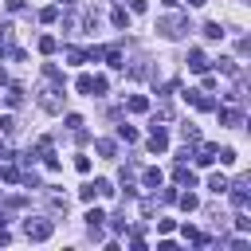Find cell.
<instances>
[{
    "instance_id": "obj_1",
    "label": "cell",
    "mask_w": 251,
    "mask_h": 251,
    "mask_svg": "<svg viewBox=\"0 0 251 251\" xmlns=\"http://www.w3.org/2000/svg\"><path fill=\"white\" fill-rule=\"evenodd\" d=\"M157 31H161L165 39H184V35L192 31V24H188V16L169 12V16H161V20H157Z\"/></svg>"
},
{
    "instance_id": "obj_2",
    "label": "cell",
    "mask_w": 251,
    "mask_h": 251,
    "mask_svg": "<svg viewBox=\"0 0 251 251\" xmlns=\"http://www.w3.org/2000/svg\"><path fill=\"white\" fill-rule=\"evenodd\" d=\"M51 231H55V224H51V220H43V216H27V220H24V235H27L31 243L51 239Z\"/></svg>"
},
{
    "instance_id": "obj_3",
    "label": "cell",
    "mask_w": 251,
    "mask_h": 251,
    "mask_svg": "<svg viewBox=\"0 0 251 251\" xmlns=\"http://www.w3.org/2000/svg\"><path fill=\"white\" fill-rule=\"evenodd\" d=\"M63 82H55V86H43L39 90V106L47 110V114H63Z\"/></svg>"
},
{
    "instance_id": "obj_4",
    "label": "cell",
    "mask_w": 251,
    "mask_h": 251,
    "mask_svg": "<svg viewBox=\"0 0 251 251\" xmlns=\"http://www.w3.org/2000/svg\"><path fill=\"white\" fill-rule=\"evenodd\" d=\"M184 102H188V106H196V110H204V114H208V110H216V98H212L208 90H188V94H184Z\"/></svg>"
},
{
    "instance_id": "obj_5",
    "label": "cell",
    "mask_w": 251,
    "mask_h": 251,
    "mask_svg": "<svg viewBox=\"0 0 251 251\" xmlns=\"http://www.w3.org/2000/svg\"><path fill=\"white\" fill-rule=\"evenodd\" d=\"M169 149V133H165V126H149V153H165Z\"/></svg>"
},
{
    "instance_id": "obj_6",
    "label": "cell",
    "mask_w": 251,
    "mask_h": 251,
    "mask_svg": "<svg viewBox=\"0 0 251 251\" xmlns=\"http://www.w3.org/2000/svg\"><path fill=\"white\" fill-rule=\"evenodd\" d=\"M173 176H176V184H180V188H196V173H192V169H188L184 161H176Z\"/></svg>"
},
{
    "instance_id": "obj_7",
    "label": "cell",
    "mask_w": 251,
    "mask_h": 251,
    "mask_svg": "<svg viewBox=\"0 0 251 251\" xmlns=\"http://www.w3.org/2000/svg\"><path fill=\"white\" fill-rule=\"evenodd\" d=\"M102 59H106V63H110L114 71H122V67H126V63H122V47H118V43H110V47H102Z\"/></svg>"
},
{
    "instance_id": "obj_8",
    "label": "cell",
    "mask_w": 251,
    "mask_h": 251,
    "mask_svg": "<svg viewBox=\"0 0 251 251\" xmlns=\"http://www.w3.org/2000/svg\"><path fill=\"white\" fill-rule=\"evenodd\" d=\"M216 110H220V106H216ZM220 122L235 129V126H243V110H235V106H227V110H220Z\"/></svg>"
},
{
    "instance_id": "obj_9",
    "label": "cell",
    "mask_w": 251,
    "mask_h": 251,
    "mask_svg": "<svg viewBox=\"0 0 251 251\" xmlns=\"http://www.w3.org/2000/svg\"><path fill=\"white\" fill-rule=\"evenodd\" d=\"M188 71H208V55H204L200 47L188 51Z\"/></svg>"
},
{
    "instance_id": "obj_10",
    "label": "cell",
    "mask_w": 251,
    "mask_h": 251,
    "mask_svg": "<svg viewBox=\"0 0 251 251\" xmlns=\"http://www.w3.org/2000/svg\"><path fill=\"white\" fill-rule=\"evenodd\" d=\"M110 24H114L118 31H129V12H126V8H114V12H110Z\"/></svg>"
},
{
    "instance_id": "obj_11",
    "label": "cell",
    "mask_w": 251,
    "mask_h": 251,
    "mask_svg": "<svg viewBox=\"0 0 251 251\" xmlns=\"http://www.w3.org/2000/svg\"><path fill=\"white\" fill-rule=\"evenodd\" d=\"M126 110H133V114H145V110H149V98H145V94H129Z\"/></svg>"
},
{
    "instance_id": "obj_12",
    "label": "cell",
    "mask_w": 251,
    "mask_h": 251,
    "mask_svg": "<svg viewBox=\"0 0 251 251\" xmlns=\"http://www.w3.org/2000/svg\"><path fill=\"white\" fill-rule=\"evenodd\" d=\"M212 161H216V145H200V153H196V165H200V169H208Z\"/></svg>"
},
{
    "instance_id": "obj_13",
    "label": "cell",
    "mask_w": 251,
    "mask_h": 251,
    "mask_svg": "<svg viewBox=\"0 0 251 251\" xmlns=\"http://www.w3.org/2000/svg\"><path fill=\"white\" fill-rule=\"evenodd\" d=\"M161 180H165L161 169H145V173H141V184H145V188H161Z\"/></svg>"
},
{
    "instance_id": "obj_14",
    "label": "cell",
    "mask_w": 251,
    "mask_h": 251,
    "mask_svg": "<svg viewBox=\"0 0 251 251\" xmlns=\"http://www.w3.org/2000/svg\"><path fill=\"white\" fill-rule=\"evenodd\" d=\"M208 188H212L216 196H224V192H227V176H224V173H212V176H208Z\"/></svg>"
},
{
    "instance_id": "obj_15",
    "label": "cell",
    "mask_w": 251,
    "mask_h": 251,
    "mask_svg": "<svg viewBox=\"0 0 251 251\" xmlns=\"http://www.w3.org/2000/svg\"><path fill=\"white\" fill-rule=\"evenodd\" d=\"M176 204H180L184 212H196V208H200V200H196V192H176Z\"/></svg>"
},
{
    "instance_id": "obj_16",
    "label": "cell",
    "mask_w": 251,
    "mask_h": 251,
    "mask_svg": "<svg viewBox=\"0 0 251 251\" xmlns=\"http://www.w3.org/2000/svg\"><path fill=\"white\" fill-rule=\"evenodd\" d=\"M200 31H204V39H212V43H216V39H224V27H220L216 20H208V24L200 27Z\"/></svg>"
},
{
    "instance_id": "obj_17",
    "label": "cell",
    "mask_w": 251,
    "mask_h": 251,
    "mask_svg": "<svg viewBox=\"0 0 251 251\" xmlns=\"http://www.w3.org/2000/svg\"><path fill=\"white\" fill-rule=\"evenodd\" d=\"M75 90H78V94H90V90H94V75H78V78H75Z\"/></svg>"
},
{
    "instance_id": "obj_18",
    "label": "cell",
    "mask_w": 251,
    "mask_h": 251,
    "mask_svg": "<svg viewBox=\"0 0 251 251\" xmlns=\"http://www.w3.org/2000/svg\"><path fill=\"white\" fill-rule=\"evenodd\" d=\"M4 102H8L12 110H16V106H24V90H20V86H8V94H4Z\"/></svg>"
},
{
    "instance_id": "obj_19",
    "label": "cell",
    "mask_w": 251,
    "mask_h": 251,
    "mask_svg": "<svg viewBox=\"0 0 251 251\" xmlns=\"http://www.w3.org/2000/svg\"><path fill=\"white\" fill-rule=\"evenodd\" d=\"M55 47H59L55 35H39V51H43V55H55Z\"/></svg>"
},
{
    "instance_id": "obj_20",
    "label": "cell",
    "mask_w": 251,
    "mask_h": 251,
    "mask_svg": "<svg viewBox=\"0 0 251 251\" xmlns=\"http://www.w3.org/2000/svg\"><path fill=\"white\" fill-rule=\"evenodd\" d=\"M94 196H98V184H94V180H90V184H82V188H78V200H86V204H90V200H94Z\"/></svg>"
},
{
    "instance_id": "obj_21",
    "label": "cell",
    "mask_w": 251,
    "mask_h": 251,
    "mask_svg": "<svg viewBox=\"0 0 251 251\" xmlns=\"http://www.w3.org/2000/svg\"><path fill=\"white\" fill-rule=\"evenodd\" d=\"M102 220H106L102 208H90V212H86V224H90V227H102Z\"/></svg>"
},
{
    "instance_id": "obj_22",
    "label": "cell",
    "mask_w": 251,
    "mask_h": 251,
    "mask_svg": "<svg viewBox=\"0 0 251 251\" xmlns=\"http://www.w3.org/2000/svg\"><path fill=\"white\" fill-rule=\"evenodd\" d=\"M39 20H43V24H55V20H59V4H51V8H43V12H39Z\"/></svg>"
},
{
    "instance_id": "obj_23",
    "label": "cell",
    "mask_w": 251,
    "mask_h": 251,
    "mask_svg": "<svg viewBox=\"0 0 251 251\" xmlns=\"http://www.w3.org/2000/svg\"><path fill=\"white\" fill-rule=\"evenodd\" d=\"M63 55H67V59H71V63H86V51H82V47H67V51H63Z\"/></svg>"
},
{
    "instance_id": "obj_24",
    "label": "cell",
    "mask_w": 251,
    "mask_h": 251,
    "mask_svg": "<svg viewBox=\"0 0 251 251\" xmlns=\"http://www.w3.org/2000/svg\"><path fill=\"white\" fill-rule=\"evenodd\" d=\"M43 75H47V78H51V82H63V71H59V67H55V63H43Z\"/></svg>"
},
{
    "instance_id": "obj_25",
    "label": "cell",
    "mask_w": 251,
    "mask_h": 251,
    "mask_svg": "<svg viewBox=\"0 0 251 251\" xmlns=\"http://www.w3.org/2000/svg\"><path fill=\"white\" fill-rule=\"evenodd\" d=\"M106 86H110V82H106V75H94V90H90V98H98V94H106Z\"/></svg>"
},
{
    "instance_id": "obj_26",
    "label": "cell",
    "mask_w": 251,
    "mask_h": 251,
    "mask_svg": "<svg viewBox=\"0 0 251 251\" xmlns=\"http://www.w3.org/2000/svg\"><path fill=\"white\" fill-rule=\"evenodd\" d=\"M180 137H184V141H200V129L188 122V126H180Z\"/></svg>"
},
{
    "instance_id": "obj_27",
    "label": "cell",
    "mask_w": 251,
    "mask_h": 251,
    "mask_svg": "<svg viewBox=\"0 0 251 251\" xmlns=\"http://www.w3.org/2000/svg\"><path fill=\"white\" fill-rule=\"evenodd\" d=\"M118 137L129 145V141H137V129H133V126H118Z\"/></svg>"
},
{
    "instance_id": "obj_28",
    "label": "cell",
    "mask_w": 251,
    "mask_h": 251,
    "mask_svg": "<svg viewBox=\"0 0 251 251\" xmlns=\"http://www.w3.org/2000/svg\"><path fill=\"white\" fill-rule=\"evenodd\" d=\"M216 157H220V165H235V149L227 145V149H216Z\"/></svg>"
},
{
    "instance_id": "obj_29",
    "label": "cell",
    "mask_w": 251,
    "mask_h": 251,
    "mask_svg": "<svg viewBox=\"0 0 251 251\" xmlns=\"http://www.w3.org/2000/svg\"><path fill=\"white\" fill-rule=\"evenodd\" d=\"M16 129H20V126H16V118H12V114H4V118H0V133H16Z\"/></svg>"
},
{
    "instance_id": "obj_30",
    "label": "cell",
    "mask_w": 251,
    "mask_h": 251,
    "mask_svg": "<svg viewBox=\"0 0 251 251\" xmlns=\"http://www.w3.org/2000/svg\"><path fill=\"white\" fill-rule=\"evenodd\" d=\"M114 149H118V145H114L110 137H102V141H98V153H102V157H114Z\"/></svg>"
},
{
    "instance_id": "obj_31",
    "label": "cell",
    "mask_w": 251,
    "mask_h": 251,
    "mask_svg": "<svg viewBox=\"0 0 251 251\" xmlns=\"http://www.w3.org/2000/svg\"><path fill=\"white\" fill-rule=\"evenodd\" d=\"M94 184H98V196H106V200L114 196V184H110V180H94Z\"/></svg>"
},
{
    "instance_id": "obj_32",
    "label": "cell",
    "mask_w": 251,
    "mask_h": 251,
    "mask_svg": "<svg viewBox=\"0 0 251 251\" xmlns=\"http://www.w3.org/2000/svg\"><path fill=\"white\" fill-rule=\"evenodd\" d=\"M235 227H239V231H251V220H247L243 208H239V216H235Z\"/></svg>"
},
{
    "instance_id": "obj_33",
    "label": "cell",
    "mask_w": 251,
    "mask_h": 251,
    "mask_svg": "<svg viewBox=\"0 0 251 251\" xmlns=\"http://www.w3.org/2000/svg\"><path fill=\"white\" fill-rule=\"evenodd\" d=\"M153 122H173V110H169V106H161V110L153 114Z\"/></svg>"
},
{
    "instance_id": "obj_34",
    "label": "cell",
    "mask_w": 251,
    "mask_h": 251,
    "mask_svg": "<svg viewBox=\"0 0 251 251\" xmlns=\"http://www.w3.org/2000/svg\"><path fill=\"white\" fill-rule=\"evenodd\" d=\"M75 169H78V173H90V157L78 153V157H75Z\"/></svg>"
},
{
    "instance_id": "obj_35",
    "label": "cell",
    "mask_w": 251,
    "mask_h": 251,
    "mask_svg": "<svg viewBox=\"0 0 251 251\" xmlns=\"http://www.w3.org/2000/svg\"><path fill=\"white\" fill-rule=\"evenodd\" d=\"M24 204H27V196H20V192H12V196H8V208H24Z\"/></svg>"
},
{
    "instance_id": "obj_36",
    "label": "cell",
    "mask_w": 251,
    "mask_h": 251,
    "mask_svg": "<svg viewBox=\"0 0 251 251\" xmlns=\"http://www.w3.org/2000/svg\"><path fill=\"white\" fill-rule=\"evenodd\" d=\"M67 129H82V118L78 114H67Z\"/></svg>"
},
{
    "instance_id": "obj_37",
    "label": "cell",
    "mask_w": 251,
    "mask_h": 251,
    "mask_svg": "<svg viewBox=\"0 0 251 251\" xmlns=\"http://www.w3.org/2000/svg\"><path fill=\"white\" fill-rule=\"evenodd\" d=\"M20 180H24V184H27V188H39V176H35V173H24V176H20Z\"/></svg>"
},
{
    "instance_id": "obj_38",
    "label": "cell",
    "mask_w": 251,
    "mask_h": 251,
    "mask_svg": "<svg viewBox=\"0 0 251 251\" xmlns=\"http://www.w3.org/2000/svg\"><path fill=\"white\" fill-rule=\"evenodd\" d=\"M176 200V188H161V204H173Z\"/></svg>"
},
{
    "instance_id": "obj_39",
    "label": "cell",
    "mask_w": 251,
    "mask_h": 251,
    "mask_svg": "<svg viewBox=\"0 0 251 251\" xmlns=\"http://www.w3.org/2000/svg\"><path fill=\"white\" fill-rule=\"evenodd\" d=\"M4 8L8 12H24V0H4Z\"/></svg>"
},
{
    "instance_id": "obj_40",
    "label": "cell",
    "mask_w": 251,
    "mask_h": 251,
    "mask_svg": "<svg viewBox=\"0 0 251 251\" xmlns=\"http://www.w3.org/2000/svg\"><path fill=\"white\" fill-rule=\"evenodd\" d=\"M129 8H133V12H145V8H149V0H129Z\"/></svg>"
},
{
    "instance_id": "obj_41",
    "label": "cell",
    "mask_w": 251,
    "mask_h": 251,
    "mask_svg": "<svg viewBox=\"0 0 251 251\" xmlns=\"http://www.w3.org/2000/svg\"><path fill=\"white\" fill-rule=\"evenodd\" d=\"M8 51H12V47H8V39H0V59H4Z\"/></svg>"
},
{
    "instance_id": "obj_42",
    "label": "cell",
    "mask_w": 251,
    "mask_h": 251,
    "mask_svg": "<svg viewBox=\"0 0 251 251\" xmlns=\"http://www.w3.org/2000/svg\"><path fill=\"white\" fill-rule=\"evenodd\" d=\"M161 4H165V8H176V4H180V0H161Z\"/></svg>"
},
{
    "instance_id": "obj_43",
    "label": "cell",
    "mask_w": 251,
    "mask_h": 251,
    "mask_svg": "<svg viewBox=\"0 0 251 251\" xmlns=\"http://www.w3.org/2000/svg\"><path fill=\"white\" fill-rule=\"evenodd\" d=\"M0 86H8V75H4V67H0Z\"/></svg>"
},
{
    "instance_id": "obj_44",
    "label": "cell",
    "mask_w": 251,
    "mask_h": 251,
    "mask_svg": "<svg viewBox=\"0 0 251 251\" xmlns=\"http://www.w3.org/2000/svg\"><path fill=\"white\" fill-rule=\"evenodd\" d=\"M200 4H208V0H188V8H200Z\"/></svg>"
}]
</instances>
